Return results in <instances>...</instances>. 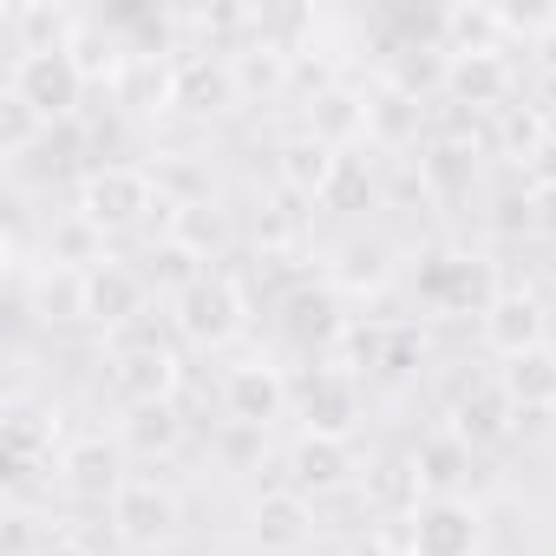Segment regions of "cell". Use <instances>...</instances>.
<instances>
[{"label": "cell", "instance_id": "1", "mask_svg": "<svg viewBox=\"0 0 556 556\" xmlns=\"http://www.w3.org/2000/svg\"><path fill=\"white\" fill-rule=\"evenodd\" d=\"M504 295V282H497V262L491 255H471V249H439V255H426V268H419V302L432 308V315H478L484 321V308Z\"/></svg>", "mask_w": 556, "mask_h": 556}, {"label": "cell", "instance_id": "2", "mask_svg": "<svg viewBox=\"0 0 556 556\" xmlns=\"http://www.w3.org/2000/svg\"><path fill=\"white\" fill-rule=\"evenodd\" d=\"M151 210H164V190L144 164H99L86 170L79 184V216L99 229V236H118V229H138Z\"/></svg>", "mask_w": 556, "mask_h": 556}, {"label": "cell", "instance_id": "3", "mask_svg": "<svg viewBox=\"0 0 556 556\" xmlns=\"http://www.w3.org/2000/svg\"><path fill=\"white\" fill-rule=\"evenodd\" d=\"M86 66L73 60V47H47V53H14V73H8V92L21 105H34L47 125H73L79 118V99H86Z\"/></svg>", "mask_w": 556, "mask_h": 556}, {"label": "cell", "instance_id": "4", "mask_svg": "<svg viewBox=\"0 0 556 556\" xmlns=\"http://www.w3.org/2000/svg\"><path fill=\"white\" fill-rule=\"evenodd\" d=\"M242 315H249V302H242V289H236V275H223V268H203L190 289H177V334L190 341V348H229L236 334H242Z\"/></svg>", "mask_w": 556, "mask_h": 556}, {"label": "cell", "instance_id": "5", "mask_svg": "<svg viewBox=\"0 0 556 556\" xmlns=\"http://www.w3.org/2000/svg\"><path fill=\"white\" fill-rule=\"evenodd\" d=\"M413 556H478L484 549V510L471 497H419L406 517Z\"/></svg>", "mask_w": 556, "mask_h": 556}, {"label": "cell", "instance_id": "6", "mask_svg": "<svg viewBox=\"0 0 556 556\" xmlns=\"http://www.w3.org/2000/svg\"><path fill=\"white\" fill-rule=\"evenodd\" d=\"M112 523L131 549H164L184 530V497L157 478H125V491L112 497Z\"/></svg>", "mask_w": 556, "mask_h": 556}, {"label": "cell", "instance_id": "7", "mask_svg": "<svg viewBox=\"0 0 556 556\" xmlns=\"http://www.w3.org/2000/svg\"><path fill=\"white\" fill-rule=\"evenodd\" d=\"M308 543H315V504H308L295 484L262 491V497L249 504V549H255V556H295V549H308Z\"/></svg>", "mask_w": 556, "mask_h": 556}, {"label": "cell", "instance_id": "8", "mask_svg": "<svg viewBox=\"0 0 556 556\" xmlns=\"http://www.w3.org/2000/svg\"><path fill=\"white\" fill-rule=\"evenodd\" d=\"M289 380H282V367H268V361H242V367H229L223 374V413H229V426H249V432H268L275 419L289 413Z\"/></svg>", "mask_w": 556, "mask_h": 556}, {"label": "cell", "instance_id": "9", "mask_svg": "<svg viewBox=\"0 0 556 556\" xmlns=\"http://www.w3.org/2000/svg\"><path fill=\"white\" fill-rule=\"evenodd\" d=\"M295 406H302V432L354 439V426H361V374L354 367H315L302 380Z\"/></svg>", "mask_w": 556, "mask_h": 556}, {"label": "cell", "instance_id": "10", "mask_svg": "<svg viewBox=\"0 0 556 556\" xmlns=\"http://www.w3.org/2000/svg\"><path fill=\"white\" fill-rule=\"evenodd\" d=\"M478 334H484V348H491L497 361H517V354H530V348H549V315H543V302H536L530 289H504V295L484 308Z\"/></svg>", "mask_w": 556, "mask_h": 556}, {"label": "cell", "instance_id": "11", "mask_svg": "<svg viewBox=\"0 0 556 556\" xmlns=\"http://www.w3.org/2000/svg\"><path fill=\"white\" fill-rule=\"evenodd\" d=\"M177 380H184V367H177V354H170L164 341H131V348H118V361H112V393H118L125 406L177 400Z\"/></svg>", "mask_w": 556, "mask_h": 556}, {"label": "cell", "instance_id": "12", "mask_svg": "<svg viewBox=\"0 0 556 556\" xmlns=\"http://www.w3.org/2000/svg\"><path fill=\"white\" fill-rule=\"evenodd\" d=\"M361 471V452L354 439H328V432H302L289 445V484L302 497H328V491H348Z\"/></svg>", "mask_w": 556, "mask_h": 556}, {"label": "cell", "instance_id": "13", "mask_svg": "<svg viewBox=\"0 0 556 556\" xmlns=\"http://www.w3.org/2000/svg\"><path fill=\"white\" fill-rule=\"evenodd\" d=\"M144 295H151V282L131 268V262H92L86 268V321L92 328H125V321H138L144 315Z\"/></svg>", "mask_w": 556, "mask_h": 556}, {"label": "cell", "instance_id": "14", "mask_svg": "<svg viewBox=\"0 0 556 556\" xmlns=\"http://www.w3.org/2000/svg\"><path fill=\"white\" fill-rule=\"evenodd\" d=\"M334 170H341V151L321 144L315 131H295V138L275 144V184H282L295 203H321L328 184H334Z\"/></svg>", "mask_w": 556, "mask_h": 556}, {"label": "cell", "instance_id": "15", "mask_svg": "<svg viewBox=\"0 0 556 556\" xmlns=\"http://www.w3.org/2000/svg\"><path fill=\"white\" fill-rule=\"evenodd\" d=\"M439 86H445L452 105L504 112V99H510V60L504 53H445L439 60Z\"/></svg>", "mask_w": 556, "mask_h": 556}, {"label": "cell", "instance_id": "16", "mask_svg": "<svg viewBox=\"0 0 556 556\" xmlns=\"http://www.w3.org/2000/svg\"><path fill=\"white\" fill-rule=\"evenodd\" d=\"M471 452L478 445H465L452 426L445 432H426L419 445H413V497L426 491V497H465L458 484H465V471H471Z\"/></svg>", "mask_w": 556, "mask_h": 556}, {"label": "cell", "instance_id": "17", "mask_svg": "<svg viewBox=\"0 0 556 556\" xmlns=\"http://www.w3.org/2000/svg\"><path fill=\"white\" fill-rule=\"evenodd\" d=\"M60 478L79 497H118L125 491V445H112V439H73L60 452Z\"/></svg>", "mask_w": 556, "mask_h": 556}, {"label": "cell", "instance_id": "18", "mask_svg": "<svg viewBox=\"0 0 556 556\" xmlns=\"http://www.w3.org/2000/svg\"><path fill=\"white\" fill-rule=\"evenodd\" d=\"M170 73H177V105H190V112H229L242 99V79H236V60L229 53H216V60L210 53H190Z\"/></svg>", "mask_w": 556, "mask_h": 556}, {"label": "cell", "instance_id": "19", "mask_svg": "<svg viewBox=\"0 0 556 556\" xmlns=\"http://www.w3.org/2000/svg\"><path fill=\"white\" fill-rule=\"evenodd\" d=\"M53 445H60V406L40 413V406L14 400L8 406V478H27L34 465H47Z\"/></svg>", "mask_w": 556, "mask_h": 556}, {"label": "cell", "instance_id": "20", "mask_svg": "<svg viewBox=\"0 0 556 556\" xmlns=\"http://www.w3.org/2000/svg\"><path fill=\"white\" fill-rule=\"evenodd\" d=\"M497 387L517 406V419L523 413H556V348H530V354L504 361L497 367Z\"/></svg>", "mask_w": 556, "mask_h": 556}, {"label": "cell", "instance_id": "21", "mask_svg": "<svg viewBox=\"0 0 556 556\" xmlns=\"http://www.w3.org/2000/svg\"><path fill=\"white\" fill-rule=\"evenodd\" d=\"M419 125H426V105H419L413 86H387V92L367 99V144L406 151V144H419Z\"/></svg>", "mask_w": 556, "mask_h": 556}, {"label": "cell", "instance_id": "22", "mask_svg": "<svg viewBox=\"0 0 556 556\" xmlns=\"http://www.w3.org/2000/svg\"><path fill=\"white\" fill-rule=\"evenodd\" d=\"M118 445H125L131 458H170V452L184 445V413H177V400L125 406V419H118Z\"/></svg>", "mask_w": 556, "mask_h": 556}, {"label": "cell", "instance_id": "23", "mask_svg": "<svg viewBox=\"0 0 556 556\" xmlns=\"http://www.w3.org/2000/svg\"><path fill=\"white\" fill-rule=\"evenodd\" d=\"M328 282L348 289V295L387 289V282H393V249H387L380 236H348V242L334 249V262H328Z\"/></svg>", "mask_w": 556, "mask_h": 556}, {"label": "cell", "instance_id": "24", "mask_svg": "<svg viewBox=\"0 0 556 556\" xmlns=\"http://www.w3.org/2000/svg\"><path fill=\"white\" fill-rule=\"evenodd\" d=\"M308 131H315L321 144H334V151H354V144L367 138V99L348 92V86L315 92V105H308Z\"/></svg>", "mask_w": 556, "mask_h": 556}, {"label": "cell", "instance_id": "25", "mask_svg": "<svg viewBox=\"0 0 556 556\" xmlns=\"http://www.w3.org/2000/svg\"><path fill=\"white\" fill-rule=\"evenodd\" d=\"M510 419H517V406L504 400V387L491 380V387H471L458 406H452V432L465 439V445H491V439H504L510 432Z\"/></svg>", "mask_w": 556, "mask_h": 556}, {"label": "cell", "instance_id": "26", "mask_svg": "<svg viewBox=\"0 0 556 556\" xmlns=\"http://www.w3.org/2000/svg\"><path fill=\"white\" fill-rule=\"evenodd\" d=\"M439 27H445V47L439 53H504V27L510 21L497 8H452Z\"/></svg>", "mask_w": 556, "mask_h": 556}, {"label": "cell", "instance_id": "27", "mask_svg": "<svg viewBox=\"0 0 556 556\" xmlns=\"http://www.w3.org/2000/svg\"><path fill=\"white\" fill-rule=\"evenodd\" d=\"M549 138H556V131H549V118H543L536 105H504V112H497V151H504V157L530 164Z\"/></svg>", "mask_w": 556, "mask_h": 556}, {"label": "cell", "instance_id": "28", "mask_svg": "<svg viewBox=\"0 0 556 556\" xmlns=\"http://www.w3.org/2000/svg\"><path fill=\"white\" fill-rule=\"evenodd\" d=\"M164 210H170V242H184L190 255H210L223 242V216H216L210 197L203 203H164Z\"/></svg>", "mask_w": 556, "mask_h": 556}, {"label": "cell", "instance_id": "29", "mask_svg": "<svg viewBox=\"0 0 556 556\" xmlns=\"http://www.w3.org/2000/svg\"><path fill=\"white\" fill-rule=\"evenodd\" d=\"M282 315H289V334H302V341H334V334H341L328 289H295V295L282 302Z\"/></svg>", "mask_w": 556, "mask_h": 556}, {"label": "cell", "instance_id": "30", "mask_svg": "<svg viewBox=\"0 0 556 556\" xmlns=\"http://www.w3.org/2000/svg\"><path fill=\"white\" fill-rule=\"evenodd\" d=\"M380 197V177L367 170V157L361 151H341V170H334V184H328V210H367Z\"/></svg>", "mask_w": 556, "mask_h": 556}, {"label": "cell", "instance_id": "31", "mask_svg": "<svg viewBox=\"0 0 556 556\" xmlns=\"http://www.w3.org/2000/svg\"><path fill=\"white\" fill-rule=\"evenodd\" d=\"M40 125H47V118H40L34 105H21L14 92H8V99H0V144H8L14 157H21V151H27V144L40 138Z\"/></svg>", "mask_w": 556, "mask_h": 556}, {"label": "cell", "instance_id": "32", "mask_svg": "<svg viewBox=\"0 0 556 556\" xmlns=\"http://www.w3.org/2000/svg\"><path fill=\"white\" fill-rule=\"evenodd\" d=\"M523 190H556V138L523 164Z\"/></svg>", "mask_w": 556, "mask_h": 556}, {"label": "cell", "instance_id": "33", "mask_svg": "<svg viewBox=\"0 0 556 556\" xmlns=\"http://www.w3.org/2000/svg\"><path fill=\"white\" fill-rule=\"evenodd\" d=\"M34 523H40L34 510H14V517H8V556H40V549H34Z\"/></svg>", "mask_w": 556, "mask_h": 556}, {"label": "cell", "instance_id": "34", "mask_svg": "<svg viewBox=\"0 0 556 556\" xmlns=\"http://www.w3.org/2000/svg\"><path fill=\"white\" fill-rule=\"evenodd\" d=\"M530 210H536V229L556 236V190H530Z\"/></svg>", "mask_w": 556, "mask_h": 556}, {"label": "cell", "instance_id": "35", "mask_svg": "<svg viewBox=\"0 0 556 556\" xmlns=\"http://www.w3.org/2000/svg\"><path fill=\"white\" fill-rule=\"evenodd\" d=\"M536 66H543V79H556V21L536 34Z\"/></svg>", "mask_w": 556, "mask_h": 556}, {"label": "cell", "instance_id": "36", "mask_svg": "<svg viewBox=\"0 0 556 556\" xmlns=\"http://www.w3.org/2000/svg\"><path fill=\"white\" fill-rule=\"evenodd\" d=\"M40 556H92V549H86V543H79V536H53V543H47V549H40Z\"/></svg>", "mask_w": 556, "mask_h": 556}, {"label": "cell", "instance_id": "37", "mask_svg": "<svg viewBox=\"0 0 556 556\" xmlns=\"http://www.w3.org/2000/svg\"><path fill=\"white\" fill-rule=\"evenodd\" d=\"M223 556H255V549H223Z\"/></svg>", "mask_w": 556, "mask_h": 556}]
</instances>
